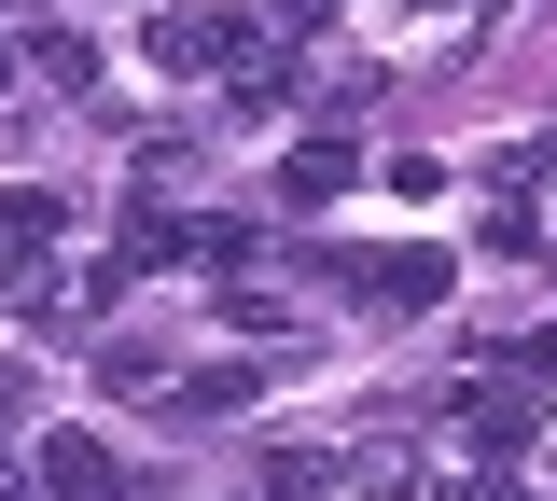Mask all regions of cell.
I'll use <instances>...</instances> for the list:
<instances>
[{
  "instance_id": "cell-5",
  "label": "cell",
  "mask_w": 557,
  "mask_h": 501,
  "mask_svg": "<svg viewBox=\"0 0 557 501\" xmlns=\"http://www.w3.org/2000/svg\"><path fill=\"white\" fill-rule=\"evenodd\" d=\"M251 390H265V376H251V362H196V376H182V390H168V404H182V418H223V404H251Z\"/></svg>"
},
{
  "instance_id": "cell-4",
  "label": "cell",
  "mask_w": 557,
  "mask_h": 501,
  "mask_svg": "<svg viewBox=\"0 0 557 501\" xmlns=\"http://www.w3.org/2000/svg\"><path fill=\"white\" fill-rule=\"evenodd\" d=\"M460 431H474V446H530V431H544V404H530V376H502V390H474V404H460Z\"/></svg>"
},
{
  "instance_id": "cell-2",
  "label": "cell",
  "mask_w": 557,
  "mask_h": 501,
  "mask_svg": "<svg viewBox=\"0 0 557 501\" xmlns=\"http://www.w3.org/2000/svg\"><path fill=\"white\" fill-rule=\"evenodd\" d=\"M42 501H126L112 446H98V431H57V446H42Z\"/></svg>"
},
{
  "instance_id": "cell-1",
  "label": "cell",
  "mask_w": 557,
  "mask_h": 501,
  "mask_svg": "<svg viewBox=\"0 0 557 501\" xmlns=\"http://www.w3.org/2000/svg\"><path fill=\"white\" fill-rule=\"evenodd\" d=\"M139 57H153V71H251V57H265V14H153Z\"/></svg>"
},
{
  "instance_id": "cell-8",
  "label": "cell",
  "mask_w": 557,
  "mask_h": 501,
  "mask_svg": "<svg viewBox=\"0 0 557 501\" xmlns=\"http://www.w3.org/2000/svg\"><path fill=\"white\" fill-rule=\"evenodd\" d=\"M530 376H557V321H544V335H530Z\"/></svg>"
},
{
  "instance_id": "cell-6",
  "label": "cell",
  "mask_w": 557,
  "mask_h": 501,
  "mask_svg": "<svg viewBox=\"0 0 557 501\" xmlns=\"http://www.w3.org/2000/svg\"><path fill=\"white\" fill-rule=\"evenodd\" d=\"M432 292H446V251H391L376 265V306H432Z\"/></svg>"
},
{
  "instance_id": "cell-9",
  "label": "cell",
  "mask_w": 557,
  "mask_h": 501,
  "mask_svg": "<svg viewBox=\"0 0 557 501\" xmlns=\"http://www.w3.org/2000/svg\"><path fill=\"white\" fill-rule=\"evenodd\" d=\"M405 14H446V0H405Z\"/></svg>"
},
{
  "instance_id": "cell-10",
  "label": "cell",
  "mask_w": 557,
  "mask_h": 501,
  "mask_svg": "<svg viewBox=\"0 0 557 501\" xmlns=\"http://www.w3.org/2000/svg\"><path fill=\"white\" fill-rule=\"evenodd\" d=\"M0 501H14V474H0Z\"/></svg>"
},
{
  "instance_id": "cell-3",
  "label": "cell",
  "mask_w": 557,
  "mask_h": 501,
  "mask_svg": "<svg viewBox=\"0 0 557 501\" xmlns=\"http://www.w3.org/2000/svg\"><path fill=\"white\" fill-rule=\"evenodd\" d=\"M348 181H362V153H348V140H293V167H278L293 210H321V196H348Z\"/></svg>"
},
{
  "instance_id": "cell-7",
  "label": "cell",
  "mask_w": 557,
  "mask_h": 501,
  "mask_svg": "<svg viewBox=\"0 0 557 501\" xmlns=\"http://www.w3.org/2000/svg\"><path fill=\"white\" fill-rule=\"evenodd\" d=\"M42 237H57V196H42V181H14V196H0V251H42Z\"/></svg>"
}]
</instances>
